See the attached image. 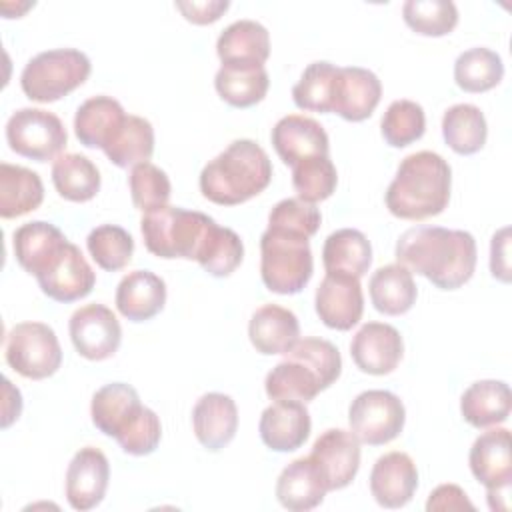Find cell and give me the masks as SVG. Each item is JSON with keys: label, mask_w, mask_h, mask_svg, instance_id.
<instances>
[{"label": "cell", "mask_w": 512, "mask_h": 512, "mask_svg": "<svg viewBox=\"0 0 512 512\" xmlns=\"http://www.w3.org/2000/svg\"><path fill=\"white\" fill-rule=\"evenodd\" d=\"M182 16L198 26L216 22L230 6L228 0H204V2H176L174 4Z\"/></svg>", "instance_id": "50"}, {"label": "cell", "mask_w": 512, "mask_h": 512, "mask_svg": "<svg viewBox=\"0 0 512 512\" xmlns=\"http://www.w3.org/2000/svg\"><path fill=\"white\" fill-rule=\"evenodd\" d=\"M320 470L328 492L346 488L360 468V440L352 430L330 428L322 432L308 454Z\"/></svg>", "instance_id": "13"}, {"label": "cell", "mask_w": 512, "mask_h": 512, "mask_svg": "<svg viewBox=\"0 0 512 512\" xmlns=\"http://www.w3.org/2000/svg\"><path fill=\"white\" fill-rule=\"evenodd\" d=\"M382 96L378 76L360 66H344L338 70L332 112L348 122H362L372 116Z\"/></svg>", "instance_id": "21"}, {"label": "cell", "mask_w": 512, "mask_h": 512, "mask_svg": "<svg viewBox=\"0 0 512 512\" xmlns=\"http://www.w3.org/2000/svg\"><path fill=\"white\" fill-rule=\"evenodd\" d=\"M368 290L374 308L386 316L406 314L416 304L418 296L412 272L398 262L380 266L372 274Z\"/></svg>", "instance_id": "30"}, {"label": "cell", "mask_w": 512, "mask_h": 512, "mask_svg": "<svg viewBox=\"0 0 512 512\" xmlns=\"http://www.w3.org/2000/svg\"><path fill=\"white\" fill-rule=\"evenodd\" d=\"M348 422L360 444L382 446L402 432L406 410L394 392L364 390L352 400L348 408Z\"/></svg>", "instance_id": "9"}, {"label": "cell", "mask_w": 512, "mask_h": 512, "mask_svg": "<svg viewBox=\"0 0 512 512\" xmlns=\"http://www.w3.org/2000/svg\"><path fill=\"white\" fill-rule=\"evenodd\" d=\"M66 242L68 238L62 230L44 220L26 222L12 234L16 262L32 276H36Z\"/></svg>", "instance_id": "29"}, {"label": "cell", "mask_w": 512, "mask_h": 512, "mask_svg": "<svg viewBox=\"0 0 512 512\" xmlns=\"http://www.w3.org/2000/svg\"><path fill=\"white\" fill-rule=\"evenodd\" d=\"M4 354L8 366L28 380H44L62 364L56 332L44 322H20L6 334Z\"/></svg>", "instance_id": "7"}, {"label": "cell", "mask_w": 512, "mask_h": 512, "mask_svg": "<svg viewBox=\"0 0 512 512\" xmlns=\"http://www.w3.org/2000/svg\"><path fill=\"white\" fill-rule=\"evenodd\" d=\"M504 76L502 58L484 46L464 50L454 62V82L460 90L480 94L496 88Z\"/></svg>", "instance_id": "38"}, {"label": "cell", "mask_w": 512, "mask_h": 512, "mask_svg": "<svg viewBox=\"0 0 512 512\" xmlns=\"http://www.w3.org/2000/svg\"><path fill=\"white\" fill-rule=\"evenodd\" d=\"M86 248L96 266L106 272H116L132 260L134 238L122 226L102 224L88 234Z\"/></svg>", "instance_id": "41"}, {"label": "cell", "mask_w": 512, "mask_h": 512, "mask_svg": "<svg viewBox=\"0 0 512 512\" xmlns=\"http://www.w3.org/2000/svg\"><path fill=\"white\" fill-rule=\"evenodd\" d=\"M270 180L272 162L266 150L254 140L240 138L202 168L198 184L206 200L236 206L264 192Z\"/></svg>", "instance_id": "3"}, {"label": "cell", "mask_w": 512, "mask_h": 512, "mask_svg": "<svg viewBox=\"0 0 512 512\" xmlns=\"http://www.w3.org/2000/svg\"><path fill=\"white\" fill-rule=\"evenodd\" d=\"M354 364L372 376H384L396 370L404 354L400 332L386 322H366L350 342Z\"/></svg>", "instance_id": "15"}, {"label": "cell", "mask_w": 512, "mask_h": 512, "mask_svg": "<svg viewBox=\"0 0 512 512\" xmlns=\"http://www.w3.org/2000/svg\"><path fill=\"white\" fill-rule=\"evenodd\" d=\"M222 64H264L270 56V34L256 20H236L216 40Z\"/></svg>", "instance_id": "28"}, {"label": "cell", "mask_w": 512, "mask_h": 512, "mask_svg": "<svg viewBox=\"0 0 512 512\" xmlns=\"http://www.w3.org/2000/svg\"><path fill=\"white\" fill-rule=\"evenodd\" d=\"M320 210L300 198H284L268 214V226L288 232H298L312 238L320 228Z\"/></svg>", "instance_id": "47"}, {"label": "cell", "mask_w": 512, "mask_h": 512, "mask_svg": "<svg viewBox=\"0 0 512 512\" xmlns=\"http://www.w3.org/2000/svg\"><path fill=\"white\" fill-rule=\"evenodd\" d=\"M314 308L324 326L340 332L354 328L364 312L360 278L342 272H326L316 288Z\"/></svg>", "instance_id": "12"}, {"label": "cell", "mask_w": 512, "mask_h": 512, "mask_svg": "<svg viewBox=\"0 0 512 512\" xmlns=\"http://www.w3.org/2000/svg\"><path fill=\"white\" fill-rule=\"evenodd\" d=\"M310 430V412L298 400H274L264 408L258 422L260 440L274 452L298 450L308 440Z\"/></svg>", "instance_id": "16"}, {"label": "cell", "mask_w": 512, "mask_h": 512, "mask_svg": "<svg viewBox=\"0 0 512 512\" xmlns=\"http://www.w3.org/2000/svg\"><path fill=\"white\" fill-rule=\"evenodd\" d=\"M138 392L126 382H112L96 390L90 404L92 424L106 436L118 438L142 412Z\"/></svg>", "instance_id": "22"}, {"label": "cell", "mask_w": 512, "mask_h": 512, "mask_svg": "<svg viewBox=\"0 0 512 512\" xmlns=\"http://www.w3.org/2000/svg\"><path fill=\"white\" fill-rule=\"evenodd\" d=\"M34 278L48 298L62 304L88 296L96 284V272L72 242H66Z\"/></svg>", "instance_id": "10"}, {"label": "cell", "mask_w": 512, "mask_h": 512, "mask_svg": "<svg viewBox=\"0 0 512 512\" xmlns=\"http://www.w3.org/2000/svg\"><path fill=\"white\" fill-rule=\"evenodd\" d=\"M70 340L76 352L86 360H106L116 354L122 328L116 314L104 304H86L78 308L68 322Z\"/></svg>", "instance_id": "11"}, {"label": "cell", "mask_w": 512, "mask_h": 512, "mask_svg": "<svg viewBox=\"0 0 512 512\" xmlns=\"http://www.w3.org/2000/svg\"><path fill=\"white\" fill-rule=\"evenodd\" d=\"M426 130L424 108L414 100H394L380 122V132L392 148H404L420 140Z\"/></svg>", "instance_id": "42"}, {"label": "cell", "mask_w": 512, "mask_h": 512, "mask_svg": "<svg viewBox=\"0 0 512 512\" xmlns=\"http://www.w3.org/2000/svg\"><path fill=\"white\" fill-rule=\"evenodd\" d=\"M322 264L326 272L362 278L372 264L370 240L356 228H340L324 240Z\"/></svg>", "instance_id": "33"}, {"label": "cell", "mask_w": 512, "mask_h": 512, "mask_svg": "<svg viewBox=\"0 0 512 512\" xmlns=\"http://www.w3.org/2000/svg\"><path fill=\"white\" fill-rule=\"evenodd\" d=\"M216 226V220L208 214L168 204L146 212L140 220L146 250L164 260L198 262Z\"/></svg>", "instance_id": "4"}, {"label": "cell", "mask_w": 512, "mask_h": 512, "mask_svg": "<svg viewBox=\"0 0 512 512\" xmlns=\"http://www.w3.org/2000/svg\"><path fill=\"white\" fill-rule=\"evenodd\" d=\"M450 188V164L436 152L420 150L400 162L384 202L396 218L426 220L438 216L448 206Z\"/></svg>", "instance_id": "2"}, {"label": "cell", "mask_w": 512, "mask_h": 512, "mask_svg": "<svg viewBox=\"0 0 512 512\" xmlns=\"http://www.w3.org/2000/svg\"><path fill=\"white\" fill-rule=\"evenodd\" d=\"M248 338L256 352L264 356L286 354L300 340V324L292 310L264 304L250 318Z\"/></svg>", "instance_id": "24"}, {"label": "cell", "mask_w": 512, "mask_h": 512, "mask_svg": "<svg viewBox=\"0 0 512 512\" xmlns=\"http://www.w3.org/2000/svg\"><path fill=\"white\" fill-rule=\"evenodd\" d=\"M264 390L270 400H298L306 404L314 400L324 386L308 364L286 356L266 374Z\"/></svg>", "instance_id": "35"}, {"label": "cell", "mask_w": 512, "mask_h": 512, "mask_svg": "<svg viewBox=\"0 0 512 512\" xmlns=\"http://www.w3.org/2000/svg\"><path fill=\"white\" fill-rule=\"evenodd\" d=\"M128 188L132 204L144 214L160 206H166L172 192L168 174L152 162H142L130 170Z\"/></svg>", "instance_id": "44"}, {"label": "cell", "mask_w": 512, "mask_h": 512, "mask_svg": "<svg viewBox=\"0 0 512 512\" xmlns=\"http://www.w3.org/2000/svg\"><path fill=\"white\" fill-rule=\"evenodd\" d=\"M402 18L416 34L438 38L456 28L458 8L450 0H408L402 6Z\"/></svg>", "instance_id": "40"}, {"label": "cell", "mask_w": 512, "mask_h": 512, "mask_svg": "<svg viewBox=\"0 0 512 512\" xmlns=\"http://www.w3.org/2000/svg\"><path fill=\"white\" fill-rule=\"evenodd\" d=\"M428 512L436 510H474V504L468 500L466 492L456 484H440L434 488L426 502Z\"/></svg>", "instance_id": "49"}, {"label": "cell", "mask_w": 512, "mask_h": 512, "mask_svg": "<svg viewBox=\"0 0 512 512\" xmlns=\"http://www.w3.org/2000/svg\"><path fill=\"white\" fill-rule=\"evenodd\" d=\"M126 112L112 96H92L74 114V134L86 148L104 150L126 120Z\"/></svg>", "instance_id": "26"}, {"label": "cell", "mask_w": 512, "mask_h": 512, "mask_svg": "<svg viewBox=\"0 0 512 512\" xmlns=\"http://www.w3.org/2000/svg\"><path fill=\"white\" fill-rule=\"evenodd\" d=\"M42 200L44 184L34 170L8 162L0 164V216L4 220L36 210Z\"/></svg>", "instance_id": "32"}, {"label": "cell", "mask_w": 512, "mask_h": 512, "mask_svg": "<svg viewBox=\"0 0 512 512\" xmlns=\"http://www.w3.org/2000/svg\"><path fill=\"white\" fill-rule=\"evenodd\" d=\"M154 152V128L142 118L128 114L122 128L116 132L112 142L104 148L106 158L118 168H134L148 162Z\"/></svg>", "instance_id": "37"}, {"label": "cell", "mask_w": 512, "mask_h": 512, "mask_svg": "<svg viewBox=\"0 0 512 512\" xmlns=\"http://www.w3.org/2000/svg\"><path fill=\"white\" fill-rule=\"evenodd\" d=\"M310 238L298 232L266 228L260 236V276L274 294H298L312 278Z\"/></svg>", "instance_id": "5"}, {"label": "cell", "mask_w": 512, "mask_h": 512, "mask_svg": "<svg viewBox=\"0 0 512 512\" xmlns=\"http://www.w3.org/2000/svg\"><path fill=\"white\" fill-rule=\"evenodd\" d=\"M114 302L118 312L130 322L150 320L166 304V282L150 270L128 272L118 282Z\"/></svg>", "instance_id": "23"}, {"label": "cell", "mask_w": 512, "mask_h": 512, "mask_svg": "<svg viewBox=\"0 0 512 512\" xmlns=\"http://www.w3.org/2000/svg\"><path fill=\"white\" fill-rule=\"evenodd\" d=\"M338 184V172L330 156L306 158L292 166V186L300 200L316 204L330 198Z\"/></svg>", "instance_id": "43"}, {"label": "cell", "mask_w": 512, "mask_h": 512, "mask_svg": "<svg viewBox=\"0 0 512 512\" xmlns=\"http://www.w3.org/2000/svg\"><path fill=\"white\" fill-rule=\"evenodd\" d=\"M272 146L286 166H294L306 158L328 156L330 140L326 130L314 118L288 114L272 128Z\"/></svg>", "instance_id": "17"}, {"label": "cell", "mask_w": 512, "mask_h": 512, "mask_svg": "<svg viewBox=\"0 0 512 512\" xmlns=\"http://www.w3.org/2000/svg\"><path fill=\"white\" fill-rule=\"evenodd\" d=\"M338 70L340 66L326 60L312 62L292 88L294 104L306 112H332Z\"/></svg>", "instance_id": "39"}, {"label": "cell", "mask_w": 512, "mask_h": 512, "mask_svg": "<svg viewBox=\"0 0 512 512\" xmlns=\"http://www.w3.org/2000/svg\"><path fill=\"white\" fill-rule=\"evenodd\" d=\"M328 488L310 456L290 462L276 480L278 502L292 512H306L322 504Z\"/></svg>", "instance_id": "25"}, {"label": "cell", "mask_w": 512, "mask_h": 512, "mask_svg": "<svg viewBox=\"0 0 512 512\" xmlns=\"http://www.w3.org/2000/svg\"><path fill=\"white\" fill-rule=\"evenodd\" d=\"M110 464L102 450L80 448L66 468V500L74 510L96 508L108 490Z\"/></svg>", "instance_id": "14"}, {"label": "cell", "mask_w": 512, "mask_h": 512, "mask_svg": "<svg viewBox=\"0 0 512 512\" xmlns=\"http://www.w3.org/2000/svg\"><path fill=\"white\" fill-rule=\"evenodd\" d=\"M284 356L302 360L304 364H308L316 376L320 378L324 390L330 388L342 372V358L338 348L324 338H300Z\"/></svg>", "instance_id": "46"}, {"label": "cell", "mask_w": 512, "mask_h": 512, "mask_svg": "<svg viewBox=\"0 0 512 512\" xmlns=\"http://www.w3.org/2000/svg\"><path fill=\"white\" fill-rule=\"evenodd\" d=\"M244 258V244L232 228L216 226L198 264L214 278L230 276Z\"/></svg>", "instance_id": "45"}, {"label": "cell", "mask_w": 512, "mask_h": 512, "mask_svg": "<svg viewBox=\"0 0 512 512\" xmlns=\"http://www.w3.org/2000/svg\"><path fill=\"white\" fill-rule=\"evenodd\" d=\"M470 470L486 490L512 486V452L510 432L506 428H490L482 432L470 448Z\"/></svg>", "instance_id": "20"}, {"label": "cell", "mask_w": 512, "mask_h": 512, "mask_svg": "<svg viewBox=\"0 0 512 512\" xmlns=\"http://www.w3.org/2000/svg\"><path fill=\"white\" fill-rule=\"evenodd\" d=\"M510 228H500L490 242V272L500 282H510Z\"/></svg>", "instance_id": "51"}, {"label": "cell", "mask_w": 512, "mask_h": 512, "mask_svg": "<svg viewBox=\"0 0 512 512\" xmlns=\"http://www.w3.org/2000/svg\"><path fill=\"white\" fill-rule=\"evenodd\" d=\"M218 96L234 108H250L264 100L270 78L264 64H222L214 76Z\"/></svg>", "instance_id": "31"}, {"label": "cell", "mask_w": 512, "mask_h": 512, "mask_svg": "<svg viewBox=\"0 0 512 512\" xmlns=\"http://www.w3.org/2000/svg\"><path fill=\"white\" fill-rule=\"evenodd\" d=\"M52 184L68 202H88L100 190V172L84 154H60L52 162Z\"/></svg>", "instance_id": "34"}, {"label": "cell", "mask_w": 512, "mask_h": 512, "mask_svg": "<svg viewBox=\"0 0 512 512\" xmlns=\"http://www.w3.org/2000/svg\"><path fill=\"white\" fill-rule=\"evenodd\" d=\"M510 408V386L502 380H478L460 398L462 418L474 428H490L506 422Z\"/></svg>", "instance_id": "27"}, {"label": "cell", "mask_w": 512, "mask_h": 512, "mask_svg": "<svg viewBox=\"0 0 512 512\" xmlns=\"http://www.w3.org/2000/svg\"><path fill=\"white\" fill-rule=\"evenodd\" d=\"M90 58L76 48H54L30 58L20 74V88L34 102H56L90 76Z\"/></svg>", "instance_id": "6"}, {"label": "cell", "mask_w": 512, "mask_h": 512, "mask_svg": "<svg viewBox=\"0 0 512 512\" xmlns=\"http://www.w3.org/2000/svg\"><path fill=\"white\" fill-rule=\"evenodd\" d=\"M160 438H162L160 418L152 408L144 406L138 418L126 428L122 436L116 438V442L122 448V452L130 456H148L158 448Z\"/></svg>", "instance_id": "48"}, {"label": "cell", "mask_w": 512, "mask_h": 512, "mask_svg": "<svg viewBox=\"0 0 512 512\" xmlns=\"http://www.w3.org/2000/svg\"><path fill=\"white\" fill-rule=\"evenodd\" d=\"M192 428L196 440L210 452L226 448L238 430L236 402L222 392H208L192 408Z\"/></svg>", "instance_id": "19"}, {"label": "cell", "mask_w": 512, "mask_h": 512, "mask_svg": "<svg viewBox=\"0 0 512 512\" xmlns=\"http://www.w3.org/2000/svg\"><path fill=\"white\" fill-rule=\"evenodd\" d=\"M396 260L440 290H458L476 270V240L466 230L416 226L398 238Z\"/></svg>", "instance_id": "1"}, {"label": "cell", "mask_w": 512, "mask_h": 512, "mask_svg": "<svg viewBox=\"0 0 512 512\" xmlns=\"http://www.w3.org/2000/svg\"><path fill=\"white\" fill-rule=\"evenodd\" d=\"M418 488V468L400 450L380 456L370 472V492L382 508L406 506Z\"/></svg>", "instance_id": "18"}, {"label": "cell", "mask_w": 512, "mask_h": 512, "mask_svg": "<svg viewBox=\"0 0 512 512\" xmlns=\"http://www.w3.org/2000/svg\"><path fill=\"white\" fill-rule=\"evenodd\" d=\"M444 142L460 156H470L482 150L488 136V126L482 110L474 104H454L442 116Z\"/></svg>", "instance_id": "36"}, {"label": "cell", "mask_w": 512, "mask_h": 512, "mask_svg": "<svg viewBox=\"0 0 512 512\" xmlns=\"http://www.w3.org/2000/svg\"><path fill=\"white\" fill-rule=\"evenodd\" d=\"M6 142L18 156L48 162L60 156L68 134L56 114L42 108H20L6 122Z\"/></svg>", "instance_id": "8"}]
</instances>
